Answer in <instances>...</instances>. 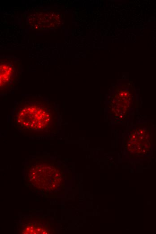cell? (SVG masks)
I'll list each match as a JSON object with an SVG mask.
<instances>
[{
    "label": "cell",
    "mask_w": 156,
    "mask_h": 234,
    "mask_svg": "<svg viewBox=\"0 0 156 234\" xmlns=\"http://www.w3.org/2000/svg\"><path fill=\"white\" fill-rule=\"evenodd\" d=\"M15 63L11 59H3L1 61V87L7 84L14 73Z\"/></svg>",
    "instance_id": "cell-2"
},
{
    "label": "cell",
    "mask_w": 156,
    "mask_h": 234,
    "mask_svg": "<svg viewBox=\"0 0 156 234\" xmlns=\"http://www.w3.org/2000/svg\"><path fill=\"white\" fill-rule=\"evenodd\" d=\"M26 230H30V229H29V228H27V229H26Z\"/></svg>",
    "instance_id": "cell-3"
},
{
    "label": "cell",
    "mask_w": 156,
    "mask_h": 234,
    "mask_svg": "<svg viewBox=\"0 0 156 234\" xmlns=\"http://www.w3.org/2000/svg\"><path fill=\"white\" fill-rule=\"evenodd\" d=\"M33 227H31V228H31V229H33Z\"/></svg>",
    "instance_id": "cell-4"
},
{
    "label": "cell",
    "mask_w": 156,
    "mask_h": 234,
    "mask_svg": "<svg viewBox=\"0 0 156 234\" xmlns=\"http://www.w3.org/2000/svg\"><path fill=\"white\" fill-rule=\"evenodd\" d=\"M61 20V17L58 13L44 11L30 16L28 24L33 29L43 30L58 27L60 24Z\"/></svg>",
    "instance_id": "cell-1"
}]
</instances>
